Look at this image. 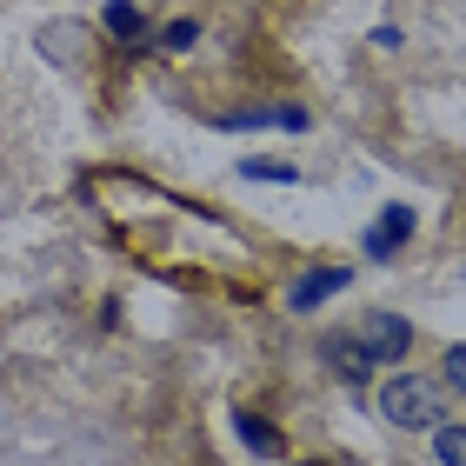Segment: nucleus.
<instances>
[{
  "mask_svg": "<svg viewBox=\"0 0 466 466\" xmlns=\"http://www.w3.org/2000/svg\"><path fill=\"white\" fill-rule=\"evenodd\" d=\"M413 227H420V214H413V207H407V200H393V207H380V220L367 227V253H373V260H393V253H400V247H407V240H413Z\"/></svg>",
  "mask_w": 466,
  "mask_h": 466,
  "instance_id": "nucleus-2",
  "label": "nucleus"
},
{
  "mask_svg": "<svg viewBox=\"0 0 466 466\" xmlns=\"http://www.w3.org/2000/svg\"><path fill=\"white\" fill-rule=\"evenodd\" d=\"M447 380L466 393V347H447Z\"/></svg>",
  "mask_w": 466,
  "mask_h": 466,
  "instance_id": "nucleus-11",
  "label": "nucleus"
},
{
  "mask_svg": "<svg viewBox=\"0 0 466 466\" xmlns=\"http://www.w3.org/2000/svg\"><path fill=\"white\" fill-rule=\"evenodd\" d=\"M433 460L440 466H466V427H440L433 433Z\"/></svg>",
  "mask_w": 466,
  "mask_h": 466,
  "instance_id": "nucleus-8",
  "label": "nucleus"
},
{
  "mask_svg": "<svg viewBox=\"0 0 466 466\" xmlns=\"http://www.w3.org/2000/svg\"><path fill=\"white\" fill-rule=\"evenodd\" d=\"M327 367L347 380V387H360V380H367L373 367H380V353H373V340H353V333H327Z\"/></svg>",
  "mask_w": 466,
  "mask_h": 466,
  "instance_id": "nucleus-3",
  "label": "nucleus"
},
{
  "mask_svg": "<svg viewBox=\"0 0 466 466\" xmlns=\"http://www.w3.org/2000/svg\"><path fill=\"white\" fill-rule=\"evenodd\" d=\"M100 20H107V34L127 40V47L140 40V7H134V0H107V14H100Z\"/></svg>",
  "mask_w": 466,
  "mask_h": 466,
  "instance_id": "nucleus-7",
  "label": "nucleus"
},
{
  "mask_svg": "<svg viewBox=\"0 0 466 466\" xmlns=\"http://www.w3.org/2000/svg\"><path fill=\"white\" fill-rule=\"evenodd\" d=\"M433 413H440V400H433V380H420V373H393L387 387H380V420L400 433H427L433 427Z\"/></svg>",
  "mask_w": 466,
  "mask_h": 466,
  "instance_id": "nucleus-1",
  "label": "nucleus"
},
{
  "mask_svg": "<svg viewBox=\"0 0 466 466\" xmlns=\"http://www.w3.org/2000/svg\"><path fill=\"white\" fill-rule=\"evenodd\" d=\"M307 466H333V460H307Z\"/></svg>",
  "mask_w": 466,
  "mask_h": 466,
  "instance_id": "nucleus-12",
  "label": "nucleus"
},
{
  "mask_svg": "<svg viewBox=\"0 0 466 466\" xmlns=\"http://www.w3.org/2000/svg\"><path fill=\"white\" fill-rule=\"evenodd\" d=\"M194 40H200V27H194V20H174V27L160 34V47H174V54H187V47H194Z\"/></svg>",
  "mask_w": 466,
  "mask_h": 466,
  "instance_id": "nucleus-10",
  "label": "nucleus"
},
{
  "mask_svg": "<svg viewBox=\"0 0 466 466\" xmlns=\"http://www.w3.org/2000/svg\"><path fill=\"white\" fill-rule=\"evenodd\" d=\"M240 174H247V180H280V187H293V180H300V174H293L287 160H247Z\"/></svg>",
  "mask_w": 466,
  "mask_h": 466,
  "instance_id": "nucleus-9",
  "label": "nucleus"
},
{
  "mask_svg": "<svg viewBox=\"0 0 466 466\" xmlns=\"http://www.w3.org/2000/svg\"><path fill=\"white\" fill-rule=\"evenodd\" d=\"M233 433H240V447L247 453H260V460H280V427H267V420L260 413H233Z\"/></svg>",
  "mask_w": 466,
  "mask_h": 466,
  "instance_id": "nucleus-6",
  "label": "nucleus"
},
{
  "mask_svg": "<svg viewBox=\"0 0 466 466\" xmlns=\"http://www.w3.org/2000/svg\"><path fill=\"white\" fill-rule=\"evenodd\" d=\"M367 340H373L380 360H400V353L413 347V327L400 320V313H373V320H367Z\"/></svg>",
  "mask_w": 466,
  "mask_h": 466,
  "instance_id": "nucleus-5",
  "label": "nucleus"
},
{
  "mask_svg": "<svg viewBox=\"0 0 466 466\" xmlns=\"http://www.w3.org/2000/svg\"><path fill=\"white\" fill-rule=\"evenodd\" d=\"M347 280H353L347 267H313V273H300V280H293L287 307H293V313H313V307H327L333 293H347Z\"/></svg>",
  "mask_w": 466,
  "mask_h": 466,
  "instance_id": "nucleus-4",
  "label": "nucleus"
}]
</instances>
